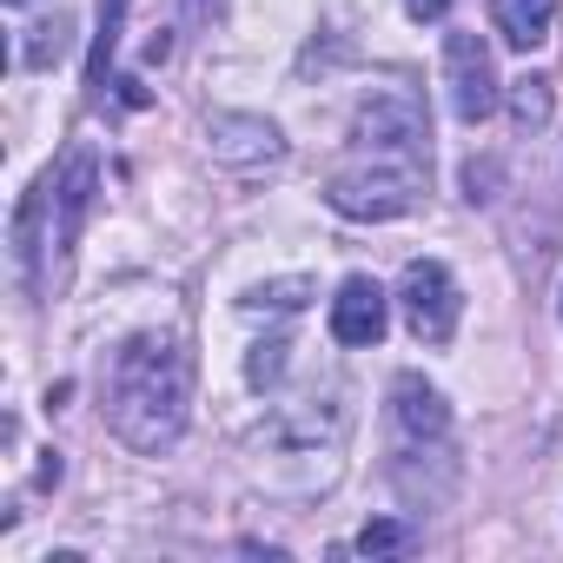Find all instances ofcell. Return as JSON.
I'll return each instance as SVG.
<instances>
[{"label":"cell","mask_w":563,"mask_h":563,"mask_svg":"<svg viewBox=\"0 0 563 563\" xmlns=\"http://www.w3.org/2000/svg\"><path fill=\"white\" fill-rule=\"evenodd\" d=\"M345 444H352V405L345 385L325 391H292L286 405H272L265 424H252L245 438V471L272 490V497H325L345 471Z\"/></svg>","instance_id":"cell-1"},{"label":"cell","mask_w":563,"mask_h":563,"mask_svg":"<svg viewBox=\"0 0 563 563\" xmlns=\"http://www.w3.org/2000/svg\"><path fill=\"white\" fill-rule=\"evenodd\" d=\"M186 411H192V358L179 339L166 332H140L113 352L107 372V424L126 451L159 457L186 438Z\"/></svg>","instance_id":"cell-2"},{"label":"cell","mask_w":563,"mask_h":563,"mask_svg":"<svg viewBox=\"0 0 563 563\" xmlns=\"http://www.w3.org/2000/svg\"><path fill=\"white\" fill-rule=\"evenodd\" d=\"M418 192H424V159H378V153H358V166H345V173L325 186L332 212L372 219V225L405 219V212L418 206Z\"/></svg>","instance_id":"cell-3"},{"label":"cell","mask_w":563,"mask_h":563,"mask_svg":"<svg viewBox=\"0 0 563 563\" xmlns=\"http://www.w3.org/2000/svg\"><path fill=\"white\" fill-rule=\"evenodd\" d=\"M352 146L358 153H378V159H424L431 166V126H424V107L411 87H378L358 100L352 113Z\"/></svg>","instance_id":"cell-4"},{"label":"cell","mask_w":563,"mask_h":563,"mask_svg":"<svg viewBox=\"0 0 563 563\" xmlns=\"http://www.w3.org/2000/svg\"><path fill=\"white\" fill-rule=\"evenodd\" d=\"M398 306H405V325L418 345H451L457 319H464V292L444 258H411L405 278H398Z\"/></svg>","instance_id":"cell-5"},{"label":"cell","mask_w":563,"mask_h":563,"mask_svg":"<svg viewBox=\"0 0 563 563\" xmlns=\"http://www.w3.org/2000/svg\"><path fill=\"white\" fill-rule=\"evenodd\" d=\"M444 93H451V113L464 126H477V120L497 113L504 87H497V60H490V47L477 34H451L444 41Z\"/></svg>","instance_id":"cell-6"},{"label":"cell","mask_w":563,"mask_h":563,"mask_svg":"<svg viewBox=\"0 0 563 563\" xmlns=\"http://www.w3.org/2000/svg\"><path fill=\"white\" fill-rule=\"evenodd\" d=\"M206 153L225 173H265V166L286 159V140H278V126L258 120V113H212L206 120Z\"/></svg>","instance_id":"cell-7"},{"label":"cell","mask_w":563,"mask_h":563,"mask_svg":"<svg viewBox=\"0 0 563 563\" xmlns=\"http://www.w3.org/2000/svg\"><path fill=\"white\" fill-rule=\"evenodd\" d=\"M385 325H391V299H385V286H378V278H365V272H352L345 286H339V299H332V339L365 352V345L385 339Z\"/></svg>","instance_id":"cell-8"},{"label":"cell","mask_w":563,"mask_h":563,"mask_svg":"<svg viewBox=\"0 0 563 563\" xmlns=\"http://www.w3.org/2000/svg\"><path fill=\"white\" fill-rule=\"evenodd\" d=\"M391 424H398L405 444H444V431H451V405H444L438 385H424L418 372H405V378L391 385Z\"/></svg>","instance_id":"cell-9"},{"label":"cell","mask_w":563,"mask_h":563,"mask_svg":"<svg viewBox=\"0 0 563 563\" xmlns=\"http://www.w3.org/2000/svg\"><path fill=\"white\" fill-rule=\"evenodd\" d=\"M54 206H60L54 245L67 252V245L80 239L87 212H93V153H87V146H74V153H67V166H60V179H54Z\"/></svg>","instance_id":"cell-10"},{"label":"cell","mask_w":563,"mask_h":563,"mask_svg":"<svg viewBox=\"0 0 563 563\" xmlns=\"http://www.w3.org/2000/svg\"><path fill=\"white\" fill-rule=\"evenodd\" d=\"M47 199H54V173L14 206V278H21V292H41V212H47Z\"/></svg>","instance_id":"cell-11"},{"label":"cell","mask_w":563,"mask_h":563,"mask_svg":"<svg viewBox=\"0 0 563 563\" xmlns=\"http://www.w3.org/2000/svg\"><path fill=\"white\" fill-rule=\"evenodd\" d=\"M490 21H497V34H504L517 54H530V47H543L550 27H556V0H490Z\"/></svg>","instance_id":"cell-12"},{"label":"cell","mask_w":563,"mask_h":563,"mask_svg":"<svg viewBox=\"0 0 563 563\" xmlns=\"http://www.w3.org/2000/svg\"><path fill=\"white\" fill-rule=\"evenodd\" d=\"M312 299H319V286L306 272H292V278H265V286H252L245 312H306Z\"/></svg>","instance_id":"cell-13"},{"label":"cell","mask_w":563,"mask_h":563,"mask_svg":"<svg viewBox=\"0 0 563 563\" xmlns=\"http://www.w3.org/2000/svg\"><path fill=\"white\" fill-rule=\"evenodd\" d=\"M126 8L133 0H100V34H93V60H87V80L93 87H113V47H120V27H126Z\"/></svg>","instance_id":"cell-14"},{"label":"cell","mask_w":563,"mask_h":563,"mask_svg":"<svg viewBox=\"0 0 563 563\" xmlns=\"http://www.w3.org/2000/svg\"><path fill=\"white\" fill-rule=\"evenodd\" d=\"M67 14H54V21H34L27 27V47H21V60L34 67V74H47V67H60V54H67Z\"/></svg>","instance_id":"cell-15"},{"label":"cell","mask_w":563,"mask_h":563,"mask_svg":"<svg viewBox=\"0 0 563 563\" xmlns=\"http://www.w3.org/2000/svg\"><path fill=\"white\" fill-rule=\"evenodd\" d=\"M292 352H299V345H292L286 332H278V339H258V345H252V358H245V378H252L258 391H265V385H278V378H286V365H292Z\"/></svg>","instance_id":"cell-16"},{"label":"cell","mask_w":563,"mask_h":563,"mask_svg":"<svg viewBox=\"0 0 563 563\" xmlns=\"http://www.w3.org/2000/svg\"><path fill=\"white\" fill-rule=\"evenodd\" d=\"M510 120H517L523 133H537V126L550 120V80H537V74L510 80Z\"/></svg>","instance_id":"cell-17"},{"label":"cell","mask_w":563,"mask_h":563,"mask_svg":"<svg viewBox=\"0 0 563 563\" xmlns=\"http://www.w3.org/2000/svg\"><path fill=\"white\" fill-rule=\"evenodd\" d=\"M352 550H358V556H398V550H411V523H398V517H372V523L352 537Z\"/></svg>","instance_id":"cell-18"},{"label":"cell","mask_w":563,"mask_h":563,"mask_svg":"<svg viewBox=\"0 0 563 563\" xmlns=\"http://www.w3.org/2000/svg\"><path fill=\"white\" fill-rule=\"evenodd\" d=\"M490 179H497V173H490V166H477V159H471V166H464V199H471V206H477V199H490V192H484V186H490Z\"/></svg>","instance_id":"cell-19"},{"label":"cell","mask_w":563,"mask_h":563,"mask_svg":"<svg viewBox=\"0 0 563 563\" xmlns=\"http://www.w3.org/2000/svg\"><path fill=\"white\" fill-rule=\"evenodd\" d=\"M444 8H451V0H405L411 21H444Z\"/></svg>","instance_id":"cell-20"},{"label":"cell","mask_w":563,"mask_h":563,"mask_svg":"<svg viewBox=\"0 0 563 563\" xmlns=\"http://www.w3.org/2000/svg\"><path fill=\"white\" fill-rule=\"evenodd\" d=\"M219 8L225 0H192V21H219Z\"/></svg>","instance_id":"cell-21"},{"label":"cell","mask_w":563,"mask_h":563,"mask_svg":"<svg viewBox=\"0 0 563 563\" xmlns=\"http://www.w3.org/2000/svg\"><path fill=\"white\" fill-rule=\"evenodd\" d=\"M8 8H27V0H8Z\"/></svg>","instance_id":"cell-22"},{"label":"cell","mask_w":563,"mask_h":563,"mask_svg":"<svg viewBox=\"0 0 563 563\" xmlns=\"http://www.w3.org/2000/svg\"><path fill=\"white\" fill-rule=\"evenodd\" d=\"M556 306H563V299H556Z\"/></svg>","instance_id":"cell-23"}]
</instances>
